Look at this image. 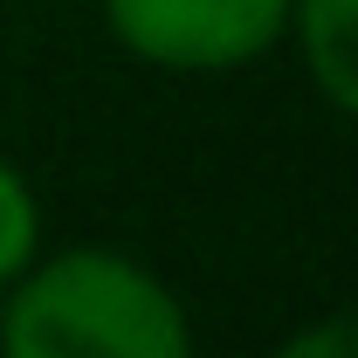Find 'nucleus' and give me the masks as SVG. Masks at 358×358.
Here are the masks:
<instances>
[{"label":"nucleus","instance_id":"1","mask_svg":"<svg viewBox=\"0 0 358 358\" xmlns=\"http://www.w3.org/2000/svg\"><path fill=\"white\" fill-rule=\"evenodd\" d=\"M0 358H193V324L124 248H62L0 289Z\"/></svg>","mask_w":358,"mask_h":358},{"label":"nucleus","instance_id":"2","mask_svg":"<svg viewBox=\"0 0 358 358\" xmlns=\"http://www.w3.org/2000/svg\"><path fill=\"white\" fill-rule=\"evenodd\" d=\"M103 28L145 69L221 76L289 35V0H103Z\"/></svg>","mask_w":358,"mask_h":358},{"label":"nucleus","instance_id":"3","mask_svg":"<svg viewBox=\"0 0 358 358\" xmlns=\"http://www.w3.org/2000/svg\"><path fill=\"white\" fill-rule=\"evenodd\" d=\"M289 35L324 103L358 124V0H289Z\"/></svg>","mask_w":358,"mask_h":358},{"label":"nucleus","instance_id":"4","mask_svg":"<svg viewBox=\"0 0 358 358\" xmlns=\"http://www.w3.org/2000/svg\"><path fill=\"white\" fill-rule=\"evenodd\" d=\"M35 255H42V200H35L28 173L0 152V289L35 262Z\"/></svg>","mask_w":358,"mask_h":358},{"label":"nucleus","instance_id":"5","mask_svg":"<svg viewBox=\"0 0 358 358\" xmlns=\"http://www.w3.org/2000/svg\"><path fill=\"white\" fill-rule=\"evenodd\" d=\"M268 358H358V310H338V317L303 324L289 345H275Z\"/></svg>","mask_w":358,"mask_h":358}]
</instances>
